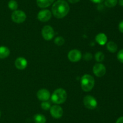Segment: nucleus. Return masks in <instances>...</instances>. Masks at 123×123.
<instances>
[{"instance_id":"nucleus-1","label":"nucleus","mask_w":123,"mask_h":123,"mask_svg":"<svg viewBox=\"0 0 123 123\" xmlns=\"http://www.w3.org/2000/svg\"><path fill=\"white\" fill-rule=\"evenodd\" d=\"M70 11V6L64 0H58L54 2L52 7V12L54 16L57 19L63 18Z\"/></svg>"},{"instance_id":"nucleus-2","label":"nucleus","mask_w":123,"mask_h":123,"mask_svg":"<svg viewBox=\"0 0 123 123\" xmlns=\"http://www.w3.org/2000/svg\"><path fill=\"white\" fill-rule=\"evenodd\" d=\"M95 84L94 78L89 74H85L82 77L80 80L81 88L84 91L90 92L94 88Z\"/></svg>"},{"instance_id":"nucleus-3","label":"nucleus","mask_w":123,"mask_h":123,"mask_svg":"<svg viewBox=\"0 0 123 123\" xmlns=\"http://www.w3.org/2000/svg\"><path fill=\"white\" fill-rule=\"evenodd\" d=\"M67 99V92L62 88L56 89L51 96V100L54 103L60 104L66 101Z\"/></svg>"},{"instance_id":"nucleus-4","label":"nucleus","mask_w":123,"mask_h":123,"mask_svg":"<svg viewBox=\"0 0 123 123\" xmlns=\"http://www.w3.org/2000/svg\"><path fill=\"white\" fill-rule=\"evenodd\" d=\"M26 18L25 12L22 10H14L12 14V19L14 22L20 24L24 22Z\"/></svg>"},{"instance_id":"nucleus-5","label":"nucleus","mask_w":123,"mask_h":123,"mask_svg":"<svg viewBox=\"0 0 123 123\" xmlns=\"http://www.w3.org/2000/svg\"><path fill=\"white\" fill-rule=\"evenodd\" d=\"M84 104L87 109L93 110L97 107V101L94 96L91 95H86L84 98Z\"/></svg>"},{"instance_id":"nucleus-6","label":"nucleus","mask_w":123,"mask_h":123,"mask_svg":"<svg viewBox=\"0 0 123 123\" xmlns=\"http://www.w3.org/2000/svg\"><path fill=\"white\" fill-rule=\"evenodd\" d=\"M42 34L43 38L46 41H50L55 36V32L50 25H46L43 28L42 30Z\"/></svg>"},{"instance_id":"nucleus-7","label":"nucleus","mask_w":123,"mask_h":123,"mask_svg":"<svg viewBox=\"0 0 123 123\" xmlns=\"http://www.w3.org/2000/svg\"><path fill=\"white\" fill-rule=\"evenodd\" d=\"M50 113L52 116L56 119L61 118L63 115V110L61 106L58 105H54L50 109Z\"/></svg>"},{"instance_id":"nucleus-8","label":"nucleus","mask_w":123,"mask_h":123,"mask_svg":"<svg viewBox=\"0 0 123 123\" xmlns=\"http://www.w3.org/2000/svg\"><path fill=\"white\" fill-rule=\"evenodd\" d=\"M106 69L105 66L100 63L96 64L93 67L94 74L98 77H103L106 74Z\"/></svg>"},{"instance_id":"nucleus-9","label":"nucleus","mask_w":123,"mask_h":123,"mask_svg":"<svg viewBox=\"0 0 123 123\" xmlns=\"http://www.w3.org/2000/svg\"><path fill=\"white\" fill-rule=\"evenodd\" d=\"M52 13L50 10L47 9L42 10L38 12L37 19L41 22H47L51 18Z\"/></svg>"},{"instance_id":"nucleus-10","label":"nucleus","mask_w":123,"mask_h":123,"mask_svg":"<svg viewBox=\"0 0 123 123\" xmlns=\"http://www.w3.org/2000/svg\"><path fill=\"white\" fill-rule=\"evenodd\" d=\"M68 58L70 61L72 62H77L81 59L82 54L80 51L78 49H72L68 53Z\"/></svg>"},{"instance_id":"nucleus-11","label":"nucleus","mask_w":123,"mask_h":123,"mask_svg":"<svg viewBox=\"0 0 123 123\" xmlns=\"http://www.w3.org/2000/svg\"><path fill=\"white\" fill-rule=\"evenodd\" d=\"M37 96L42 101H46L50 98V94L48 89H41L37 92Z\"/></svg>"},{"instance_id":"nucleus-12","label":"nucleus","mask_w":123,"mask_h":123,"mask_svg":"<svg viewBox=\"0 0 123 123\" xmlns=\"http://www.w3.org/2000/svg\"><path fill=\"white\" fill-rule=\"evenodd\" d=\"M14 64H15V66L17 69L22 70L26 68L28 65V62L27 60L25 58L20 57L17 58L16 60H15Z\"/></svg>"},{"instance_id":"nucleus-13","label":"nucleus","mask_w":123,"mask_h":123,"mask_svg":"<svg viewBox=\"0 0 123 123\" xmlns=\"http://www.w3.org/2000/svg\"><path fill=\"white\" fill-rule=\"evenodd\" d=\"M96 41L100 45H104L106 43L108 38H107V36L105 34L101 33L98 34L96 36Z\"/></svg>"},{"instance_id":"nucleus-14","label":"nucleus","mask_w":123,"mask_h":123,"mask_svg":"<svg viewBox=\"0 0 123 123\" xmlns=\"http://www.w3.org/2000/svg\"><path fill=\"white\" fill-rule=\"evenodd\" d=\"M55 0H37V6L40 8H46L49 7Z\"/></svg>"},{"instance_id":"nucleus-15","label":"nucleus","mask_w":123,"mask_h":123,"mask_svg":"<svg viewBox=\"0 0 123 123\" xmlns=\"http://www.w3.org/2000/svg\"><path fill=\"white\" fill-rule=\"evenodd\" d=\"M10 49L4 46L0 47V59L7 58L10 55Z\"/></svg>"},{"instance_id":"nucleus-16","label":"nucleus","mask_w":123,"mask_h":123,"mask_svg":"<svg viewBox=\"0 0 123 123\" xmlns=\"http://www.w3.org/2000/svg\"><path fill=\"white\" fill-rule=\"evenodd\" d=\"M106 48L109 52L114 53L117 51L118 46L116 43H115L113 41H110V42L107 43Z\"/></svg>"},{"instance_id":"nucleus-17","label":"nucleus","mask_w":123,"mask_h":123,"mask_svg":"<svg viewBox=\"0 0 123 123\" xmlns=\"http://www.w3.org/2000/svg\"><path fill=\"white\" fill-rule=\"evenodd\" d=\"M34 121L35 123H46V118L42 114H36L34 116Z\"/></svg>"},{"instance_id":"nucleus-18","label":"nucleus","mask_w":123,"mask_h":123,"mask_svg":"<svg viewBox=\"0 0 123 123\" xmlns=\"http://www.w3.org/2000/svg\"><path fill=\"white\" fill-rule=\"evenodd\" d=\"M118 3V0H105V4L106 7L112 8L116 6Z\"/></svg>"},{"instance_id":"nucleus-19","label":"nucleus","mask_w":123,"mask_h":123,"mask_svg":"<svg viewBox=\"0 0 123 123\" xmlns=\"http://www.w3.org/2000/svg\"><path fill=\"white\" fill-rule=\"evenodd\" d=\"M8 7L12 10H16L18 7V2L15 0H10L8 3Z\"/></svg>"},{"instance_id":"nucleus-20","label":"nucleus","mask_w":123,"mask_h":123,"mask_svg":"<svg viewBox=\"0 0 123 123\" xmlns=\"http://www.w3.org/2000/svg\"><path fill=\"white\" fill-rule=\"evenodd\" d=\"M95 59L98 62H103L105 59V54L102 51H98L95 54Z\"/></svg>"},{"instance_id":"nucleus-21","label":"nucleus","mask_w":123,"mask_h":123,"mask_svg":"<svg viewBox=\"0 0 123 123\" xmlns=\"http://www.w3.org/2000/svg\"><path fill=\"white\" fill-rule=\"evenodd\" d=\"M54 42L56 45L58 46H61L64 43L65 40L62 37H61V36H58V37H56L55 39V41H54Z\"/></svg>"},{"instance_id":"nucleus-22","label":"nucleus","mask_w":123,"mask_h":123,"mask_svg":"<svg viewBox=\"0 0 123 123\" xmlns=\"http://www.w3.org/2000/svg\"><path fill=\"white\" fill-rule=\"evenodd\" d=\"M41 107L44 110H48L50 109L51 106H50V104L48 101H43L42 102V104H41Z\"/></svg>"},{"instance_id":"nucleus-23","label":"nucleus","mask_w":123,"mask_h":123,"mask_svg":"<svg viewBox=\"0 0 123 123\" xmlns=\"http://www.w3.org/2000/svg\"><path fill=\"white\" fill-rule=\"evenodd\" d=\"M117 59L121 63H123V49L119 51L117 54Z\"/></svg>"},{"instance_id":"nucleus-24","label":"nucleus","mask_w":123,"mask_h":123,"mask_svg":"<svg viewBox=\"0 0 123 123\" xmlns=\"http://www.w3.org/2000/svg\"><path fill=\"white\" fill-rule=\"evenodd\" d=\"M92 54H90V53H86V54L84 55V59L86 60H90L92 59Z\"/></svg>"},{"instance_id":"nucleus-25","label":"nucleus","mask_w":123,"mask_h":123,"mask_svg":"<svg viewBox=\"0 0 123 123\" xmlns=\"http://www.w3.org/2000/svg\"><path fill=\"white\" fill-rule=\"evenodd\" d=\"M118 28L120 32L123 33V20H121V21L120 22V24H119Z\"/></svg>"},{"instance_id":"nucleus-26","label":"nucleus","mask_w":123,"mask_h":123,"mask_svg":"<svg viewBox=\"0 0 123 123\" xmlns=\"http://www.w3.org/2000/svg\"><path fill=\"white\" fill-rule=\"evenodd\" d=\"M91 2H94V3H96V4H100L101 2H103L104 0H90Z\"/></svg>"},{"instance_id":"nucleus-27","label":"nucleus","mask_w":123,"mask_h":123,"mask_svg":"<svg viewBox=\"0 0 123 123\" xmlns=\"http://www.w3.org/2000/svg\"><path fill=\"white\" fill-rule=\"evenodd\" d=\"M116 123H123V116H121L119 118H118V119L116 121Z\"/></svg>"},{"instance_id":"nucleus-28","label":"nucleus","mask_w":123,"mask_h":123,"mask_svg":"<svg viewBox=\"0 0 123 123\" xmlns=\"http://www.w3.org/2000/svg\"><path fill=\"white\" fill-rule=\"evenodd\" d=\"M68 1H69V2H70V3L75 4V3H76V2H79L80 0H68Z\"/></svg>"},{"instance_id":"nucleus-29","label":"nucleus","mask_w":123,"mask_h":123,"mask_svg":"<svg viewBox=\"0 0 123 123\" xmlns=\"http://www.w3.org/2000/svg\"><path fill=\"white\" fill-rule=\"evenodd\" d=\"M119 5L121 7H123V0H118Z\"/></svg>"},{"instance_id":"nucleus-30","label":"nucleus","mask_w":123,"mask_h":123,"mask_svg":"<svg viewBox=\"0 0 123 123\" xmlns=\"http://www.w3.org/2000/svg\"><path fill=\"white\" fill-rule=\"evenodd\" d=\"M0 117H1V111H0Z\"/></svg>"}]
</instances>
